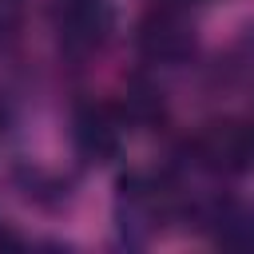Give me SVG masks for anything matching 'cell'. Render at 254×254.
<instances>
[{
  "label": "cell",
  "mask_w": 254,
  "mask_h": 254,
  "mask_svg": "<svg viewBox=\"0 0 254 254\" xmlns=\"http://www.w3.org/2000/svg\"><path fill=\"white\" fill-rule=\"evenodd\" d=\"M75 135H79V147H83L87 155H95V159H103V155H111V151L119 147V127H115V119H111L107 111L83 115Z\"/></svg>",
  "instance_id": "1"
},
{
  "label": "cell",
  "mask_w": 254,
  "mask_h": 254,
  "mask_svg": "<svg viewBox=\"0 0 254 254\" xmlns=\"http://www.w3.org/2000/svg\"><path fill=\"white\" fill-rule=\"evenodd\" d=\"M246 131H250V139H254V119H250V127H246Z\"/></svg>",
  "instance_id": "2"
}]
</instances>
